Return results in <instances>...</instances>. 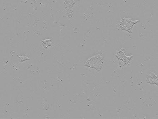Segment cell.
I'll return each instance as SVG.
<instances>
[{"mask_svg":"<svg viewBox=\"0 0 158 119\" xmlns=\"http://www.w3.org/2000/svg\"><path fill=\"white\" fill-rule=\"evenodd\" d=\"M104 60V57L100 54L95 55L93 56L90 57L87 60L84 66L99 71L103 69Z\"/></svg>","mask_w":158,"mask_h":119,"instance_id":"1","label":"cell"},{"mask_svg":"<svg viewBox=\"0 0 158 119\" xmlns=\"http://www.w3.org/2000/svg\"><path fill=\"white\" fill-rule=\"evenodd\" d=\"M139 22V20H133L130 18H123L120 21L117 26V29L127 31L128 32L132 34L133 26Z\"/></svg>","mask_w":158,"mask_h":119,"instance_id":"2","label":"cell"},{"mask_svg":"<svg viewBox=\"0 0 158 119\" xmlns=\"http://www.w3.org/2000/svg\"><path fill=\"white\" fill-rule=\"evenodd\" d=\"M115 56L118 59L119 66L120 68L129 65L133 57V55L129 56H127L125 53V49L123 48H121L120 51L115 54Z\"/></svg>","mask_w":158,"mask_h":119,"instance_id":"3","label":"cell"},{"mask_svg":"<svg viewBox=\"0 0 158 119\" xmlns=\"http://www.w3.org/2000/svg\"><path fill=\"white\" fill-rule=\"evenodd\" d=\"M147 83L148 84L158 85L157 75L154 72H151L147 77Z\"/></svg>","mask_w":158,"mask_h":119,"instance_id":"4","label":"cell"},{"mask_svg":"<svg viewBox=\"0 0 158 119\" xmlns=\"http://www.w3.org/2000/svg\"><path fill=\"white\" fill-rule=\"evenodd\" d=\"M41 44L45 49H47V48L50 47L53 45V41L51 39L47 38L42 40Z\"/></svg>","mask_w":158,"mask_h":119,"instance_id":"5","label":"cell"},{"mask_svg":"<svg viewBox=\"0 0 158 119\" xmlns=\"http://www.w3.org/2000/svg\"><path fill=\"white\" fill-rule=\"evenodd\" d=\"M64 4L65 5L66 9H72L74 5L75 4L74 2H75V1H65Z\"/></svg>","mask_w":158,"mask_h":119,"instance_id":"6","label":"cell"},{"mask_svg":"<svg viewBox=\"0 0 158 119\" xmlns=\"http://www.w3.org/2000/svg\"><path fill=\"white\" fill-rule=\"evenodd\" d=\"M18 60L20 62H24L29 60L30 59L28 56L26 55H18Z\"/></svg>","mask_w":158,"mask_h":119,"instance_id":"7","label":"cell"}]
</instances>
